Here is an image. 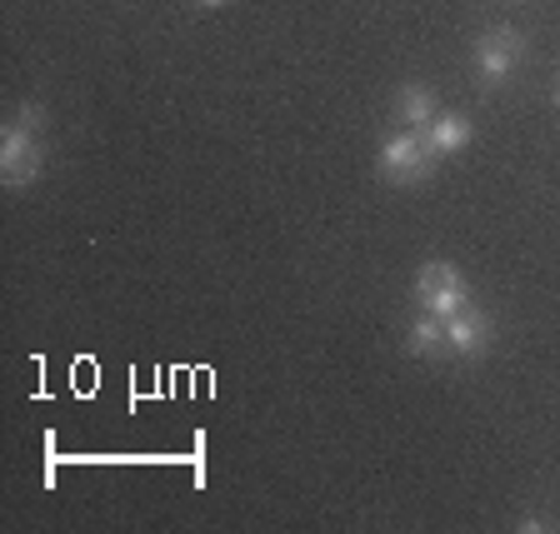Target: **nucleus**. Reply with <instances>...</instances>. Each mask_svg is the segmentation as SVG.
I'll use <instances>...</instances> for the list:
<instances>
[{
    "label": "nucleus",
    "mask_w": 560,
    "mask_h": 534,
    "mask_svg": "<svg viewBox=\"0 0 560 534\" xmlns=\"http://www.w3.org/2000/svg\"><path fill=\"white\" fill-rule=\"evenodd\" d=\"M525 56V40L521 31H511V25H501V31H490L480 35V46H476V75L486 85H501L505 75H511L515 66H521Z\"/></svg>",
    "instance_id": "nucleus-4"
},
{
    "label": "nucleus",
    "mask_w": 560,
    "mask_h": 534,
    "mask_svg": "<svg viewBox=\"0 0 560 534\" xmlns=\"http://www.w3.org/2000/svg\"><path fill=\"white\" fill-rule=\"evenodd\" d=\"M435 165L431 145H425V135L420 130H406L400 126L396 135L381 145V175L390 180V186H416V180H425Z\"/></svg>",
    "instance_id": "nucleus-1"
},
{
    "label": "nucleus",
    "mask_w": 560,
    "mask_h": 534,
    "mask_svg": "<svg viewBox=\"0 0 560 534\" xmlns=\"http://www.w3.org/2000/svg\"><path fill=\"white\" fill-rule=\"evenodd\" d=\"M445 335H451V349L455 355H480V349L490 345V315L476 310V305H466V310H455L451 320H445Z\"/></svg>",
    "instance_id": "nucleus-5"
},
{
    "label": "nucleus",
    "mask_w": 560,
    "mask_h": 534,
    "mask_svg": "<svg viewBox=\"0 0 560 534\" xmlns=\"http://www.w3.org/2000/svg\"><path fill=\"white\" fill-rule=\"evenodd\" d=\"M416 300L425 305L431 315L451 320L455 310H466L470 305V290H466V280H460V270L455 265L431 260V265H420V275H416Z\"/></svg>",
    "instance_id": "nucleus-2"
},
{
    "label": "nucleus",
    "mask_w": 560,
    "mask_h": 534,
    "mask_svg": "<svg viewBox=\"0 0 560 534\" xmlns=\"http://www.w3.org/2000/svg\"><path fill=\"white\" fill-rule=\"evenodd\" d=\"M445 345H451V335H445V320L441 315H420V320H410V335H406V349L416 355V360H431V355H445Z\"/></svg>",
    "instance_id": "nucleus-7"
},
{
    "label": "nucleus",
    "mask_w": 560,
    "mask_h": 534,
    "mask_svg": "<svg viewBox=\"0 0 560 534\" xmlns=\"http://www.w3.org/2000/svg\"><path fill=\"white\" fill-rule=\"evenodd\" d=\"M420 135H425V145H431L435 161H445V155H455V151H466L470 145V120L466 116H435Z\"/></svg>",
    "instance_id": "nucleus-6"
},
{
    "label": "nucleus",
    "mask_w": 560,
    "mask_h": 534,
    "mask_svg": "<svg viewBox=\"0 0 560 534\" xmlns=\"http://www.w3.org/2000/svg\"><path fill=\"white\" fill-rule=\"evenodd\" d=\"M40 161H46V151H40L35 130L25 120L5 126V135H0V175H5V186H31L40 175Z\"/></svg>",
    "instance_id": "nucleus-3"
},
{
    "label": "nucleus",
    "mask_w": 560,
    "mask_h": 534,
    "mask_svg": "<svg viewBox=\"0 0 560 534\" xmlns=\"http://www.w3.org/2000/svg\"><path fill=\"white\" fill-rule=\"evenodd\" d=\"M556 105H560V91H556Z\"/></svg>",
    "instance_id": "nucleus-10"
},
{
    "label": "nucleus",
    "mask_w": 560,
    "mask_h": 534,
    "mask_svg": "<svg viewBox=\"0 0 560 534\" xmlns=\"http://www.w3.org/2000/svg\"><path fill=\"white\" fill-rule=\"evenodd\" d=\"M396 116L406 130H425L441 110H435V95L425 85H406V91H396Z\"/></svg>",
    "instance_id": "nucleus-8"
},
{
    "label": "nucleus",
    "mask_w": 560,
    "mask_h": 534,
    "mask_svg": "<svg viewBox=\"0 0 560 534\" xmlns=\"http://www.w3.org/2000/svg\"><path fill=\"white\" fill-rule=\"evenodd\" d=\"M200 5H210V11H215V5H225V0H200Z\"/></svg>",
    "instance_id": "nucleus-9"
}]
</instances>
